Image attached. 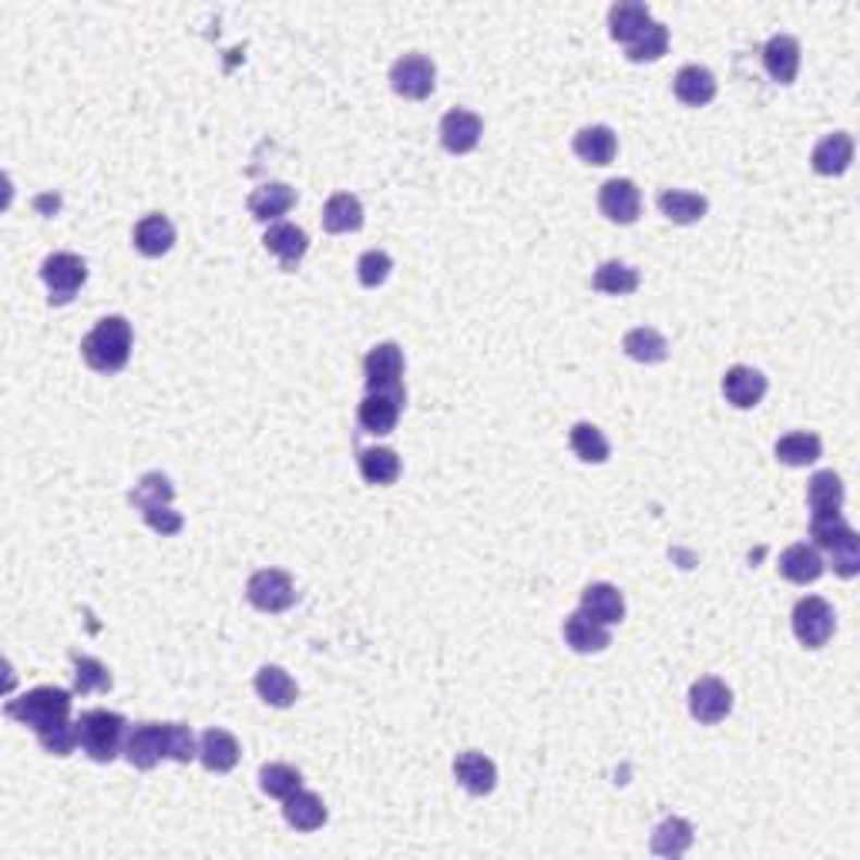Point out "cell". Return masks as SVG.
I'll return each mask as SVG.
<instances>
[{
  "mask_svg": "<svg viewBox=\"0 0 860 860\" xmlns=\"http://www.w3.org/2000/svg\"><path fill=\"white\" fill-rule=\"evenodd\" d=\"M293 206H296V188H290L286 182H266L249 195V212L259 222H280Z\"/></svg>",
  "mask_w": 860,
  "mask_h": 860,
  "instance_id": "obj_20",
  "label": "cell"
},
{
  "mask_svg": "<svg viewBox=\"0 0 860 860\" xmlns=\"http://www.w3.org/2000/svg\"><path fill=\"white\" fill-rule=\"evenodd\" d=\"M592 286L605 296H629L639 290V269H632L629 262H618V259H609L595 269L592 277Z\"/></svg>",
  "mask_w": 860,
  "mask_h": 860,
  "instance_id": "obj_38",
  "label": "cell"
},
{
  "mask_svg": "<svg viewBox=\"0 0 860 860\" xmlns=\"http://www.w3.org/2000/svg\"><path fill=\"white\" fill-rule=\"evenodd\" d=\"M125 716L108 710H88L77 720V747H82L95 763H111L122 753L125 739Z\"/></svg>",
  "mask_w": 860,
  "mask_h": 860,
  "instance_id": "obj_5",
  "label": "cell"
},
{
  "mask_svg": "<svg viewBox=\"0 0 860 860\" xmlns=\"http://www.w3.org/2000/svg\"><path fill=\"white\" fill-rule=\"evenodd\" d=\"M132 343L135 333L125 317H105L82 340V357L95 373H119L132 357Z\"/></svg>",
  "mask_w": 860,
  "mask_h": 860,
  "instance_id": "obj_2",
  "label": "cell"
},
{
  "mask_svg": "<svg viewBox=\"0 0 860 860\" xmlns=\"http://www.w3.org/2000/svg\"><path fill=\"white\" fill-rule=\"evenodd\" d=\"M246 599L259 609V612H269V615H280L286 609H293L296 602V589H293V578L280 568H262L249 578L246 585Z\"/></svg>",
  "mask_w": 860,
  "mask_h": 860,
  "instance_id": "obj_8",
  "label": "cell"
},
{
  "mask_svg": "<svg viewBox=\"0 0 860 860\" xmlns=\"http://www.w3.org/2000/svg\"><path fill=\"white\" fill-rule=\"evenodd\" d=\"M763 67L773 82L779 85H794L797 71H800V41L790 34H773L766 48H763Z\"/></svg>",
  "mask_w": 860,
  "mask_h": 860,
  "instance_id": "obj_15",
  "label": "cell"
},
{
  "mask_svg": "<svg viewBox=\"0 0 860 860\" xmlns=\"http://www.w3.org/2000/svg\"><path fill=\"white\" fill-rule=\"evenodd\" d=\"M262 243H266V249H269L272 256L280 259L283 269H296L299 259H303L306 249H309V236H306V232H303L299 225H293V222H272Z\"/></svg>",
  "mask_w": 860,
  "mask_h": 860,
  "instance_id": "obj_19",
  "label": "cell"
},
{
  "mask_svg": "<svg viewBox=\"0 0 860 860\" xmlns=\"http://www.w3.org/2000/svg\"><path fill=\"white\" fill-rule=\"evenodd\" d=\"M357 464H360L364 481L377 484V488H386V484H394L401 478V457H397V451H390V447H364Z\"/></svg>",
  "mask_w": 860,
  "mask_h": 860,
  "instance_id": "obj_34",
  "label": "cell"
},
{
  "mask_svg": "<svg viewBox=\"0 0 860 860\" xmlns=\"http://www.w3.org/2000/svg\"><path fill=\"white\" fill-rule=\"evenodd\" d=\"M776 568H779V575H784L787 581H794V585H810V581H816L820 575H824V558H820V552L810 549V544L797 541V544H790L784 555H779Z\"/></svg>",
  "mask_w": 860,
  "mask_h": 860,
  "instance_id": "obj_27",
  "label": "cell"
},
{
  "mask_svg": "<svg viewBox=\"0 0 860 860\" xmlns=\"http://www.w3.org/2000/svg\"><path fill=\"white\" fill-rule=\"evenodd\" d=\"M810 162L816 175H844L853 162V138L847 132H834L827 138H820Z\"/></svg>",
  "mask_w": 860,
  "mask_h": 860,
  "instance_id": "obj_22",
  "label": "cell"
},
{
  "mask_svg": "<svg viewBox=\"0 0 860 860\" xmlns=\"http://www.w3.org/2000/svg\"><path fill=\"white\" fill-rule=\"evenodd\" d=\"M673 91L683 105L689 108H702V105H710L716 98V77L710 67H702V64H686L679 74H676V82H673Z\"/></svg>",
  "mask_w": 860,
  "mask_h": 860,
  "instance_id": "obj_23",
  "label": "cell"
},
{
  "mask_svg": "<svg viewBox=\"0 0 860 860\" xmlns=\"http://www.w3.org/2000/svg\"><path fill=\"white\" fill-rule=\"evenodd\" d=\"M692 847V824L683 816H666L652 831V853L659 857H683Z\"/></svg>",
  "mask_w": 860,
  "mask_h": 860,
  "instance_id": "obj_36",
  "label": "cell"
},
{
  "mask_svg": "<svg viewBox=\"0 0 860 860\" xmlns=\"http://www.w3.org/2000/svg\"><path fill=\"white\" fill-rule=\"evenodd\" d=\"M807 504H810V518H824V515H840L844 507V481L834 471H816L807 488Z\"/></svg>",
  "mask_w": 860,
  "mask_h": 860,
  "instance_id": "obj_30",
  "label": "cell"
},
{
  "mask_svg": "<svg viewBox=\"0 0 860 860\" xmlns=\"http://www.w3.org/2000/svg\"><path fill=\"white\" fill-rule=\"evenodd\" d=\"M707 209H710V202L696 192H683V188H662L659 192V212L676 225L699 222L702 216H707Z\"/></svg>",
  "mask_w": 860,
  "mask_h": 860,
  "instance_id": "obj_32",
  "label": "cell"
},
{
  "mask_svg": "<svg viewBox=\"0 0 860 860\" xmlns=\"http://www.w3.org/2000/svg\"><path fill=\"white\" fill-rule=\"evenodd\" d=\"M820 454H824V444H820V438L810 434V430H794V434L776 441V460L787 467H807L820 460Z\"/></svg>",
  "mask_w": 860,
  "mask_h": 860,
  "instance_id": "obj_37",
  "label": "cell"
},
{
  "mask_svg": "<svg viewBox=\"0 0 860 860\" xmlns=\"http://www.w3.org/2000/svg\"><path fill=\"white\" fill-rule=\"evenodd\" d=\"M454 776L457 784L471 797H488L497 787V766L478 750H467L454 760Z\"/></svg>",
  "mask_w": 860,
  "mask_h": 860,
  "instance_id": "obj_17",
  "label": "cell"
},
{
  "mask_svg": "<svg viewBox=\"0 0 860 860\" xmlns=\"http://www.w3.org/2000/svg\"><path fill=\"white\" fill-rule=\"evenodd\" d=\"M689 713L702 726H716L733 713V689L716 679V676H702L689 689Z\"/></svg>",
  "mask_w": 860,
  "mask_h": 860,
  "instance_id": "obj_10",
  "label": "cell"
},
{
  "mask_svg": "<svg viewBox=\"0 0 860 860\" xmlns=\"http://www.w3.org/2000/svg\"><path fill=\"white\" fill-rule=\"evenodd\" d=\"M565 642L581 655H592V652H605L612 646V636H609V625L595 622L592 615H585L578 609L565 618Z\"/></svg>",
  "mask_w": 860,
  "mask_h": 860,
  "instance_id": "obj_18",
  "label": "cell"
},
{
  "mask_svg": "<svg viewBox=\"0 0 860 860\" xmlns=\"http://www.w3.org/2000/svg\"><path fill=\"white\" fill-rule=\"evenodd\" d=\"M810 535L831 555V565L840 578H853L860 572V538L844 521V515L810 518Z\"/></svg>",
  "mask_w": 860,
  "mask_h": 860,
  "instance_id": "obj_4",
  "label": "cell"
},
{
  "mask_svg": "<svg viewBox=\"0 0 860 860\" xmlns=\"http://www.w3.org/2000/svg\"><path fill=\"white\" fill-rule=\"evenodd\" d=\"M172 497H175V488H172V481H169L165 475H159V471H148V475L135 484V491L128 494V501L138 507V512H145V507H151V504H172Z\"/></svg>",
  "mask_w": 860,
  "mask_h": 860,
  "instance_id": "obj_42",
  "label": "cell"
},
{
  "mask_svg": "<svg viewBox=\"0 0 860 860\" xmlns=\"http://www.w3.org/2000/svg\"><path fill=\"white\" fill-rule=\"evenodd\" d=\"M142 518H145V525L151 531H159L162 538H172V535H179L185 528V518L175 512L172 504H151V507H145V512H142Z\"/></svg>",
  "mask_w": 860,
  "mask_h": 860,
  "instance_id": "obj_45",
  "label": "cell"
},
{
  "mask_svg": "<svg viewBox=\"0 0 860 860\" xmlns=\"http://www.w3.org/2000/svg\"><path fill=\"white\" fill-rule=\"evenodd\" d=\"M125 757L138 770H151L162 760L192 763L199 757V742L185 723H142L125 739Z\"/></svg>",
  "mask_w": 860,
  "mask_h": 860,
  "instance_id": "obj_1",
  "label": "cell"
},
{
  "mask_svg": "<svg viewBox=\"0 0 860 860\" xmlns=\"http://www.w3.org/2000/svg\"><path fill=\"white\" fill-rule=\"evenodd\" d=\"M199 760L209 773H229L239 763V739L225 729H206L199 739Z\"/></svg>",
  "mask_w": 860,
  "mask_h": 860,
  "instance_id": "obj_21",
  "label": "cell"
},
{
  "mask_svg": "<svg viewBox=\"0 0 860 860\" xmlns=\"http://www.w3.org/2000/svg\"><path fill=\"white\" fill-rule=\"evenodd\" d=\"M572 451H575L578 460H585V464H605L612 447H609L605 434H602V430H599L595 423L581 420V423L572 427Z\"/></svg>",
  "mask_w": 860,
  "mask_h": 860,
  "instance_id": "obj_39",
  "label": "cell"
},
{
  "mask_svg": "<svg viewBox=\"0 0 860 860\" xmlns=\"http://www.w3.org/2000/svg\"><path fill=\"white\" fill-rule=\"evenodd\" d=\"M41 280L51 290V303H71L74 293L88 283V266L74 253H54L41 262Z\"/></svg>",
  "mask_w": 860,
  "mask_h": 860,
  "instance_id": "obj_7",
  "label": "cell"
},
{
  "mask_svg": "<svg viewBox=\"0 0 860 860\" xmlns=\"http://www.w3.org/2000/svg\"><path fill=\"white\" fill-rule=\"evenodd\" d=\"M390 85H394L397 95L410 98V101H420L427 98L430 91H434L438 85V67L430 58L423 54H404L394 61V67H390Z\"/></svg>",
  "mask_w": 860,
  "mask_h": 860,
  "instance_id": "obj_11",
  "label": "cell"
},
{
  "mask_svg": "<svg viewBox=\"0 0 860 860\" xmlns=\"http://www.w3.org/2000/svg\"><path fill=\"white\" fill-rule=\"evenodd\" d=\"M790 622H794V636H797V642L807 646V649L827 646L831 636H834V625H837L831 602H827V599H820V595H807V599H800V602L794 605Z\"/></svg>",
  "mask_w": 860,
  "mask_h": 860,
  "instance_id": "obj_6",
  "label": "cell"
},
{
  "mask_svg": "<svg viewBox=\"0 0 860 860\" xmlns=\"http://www.w3.org/2000/svg\"><path fill=\"white\" fill-rule=\"evenodd\" d=\"M37 742L51 753V757H71L77 747V723H61L48 733H37Z\"/></svg>",
  "mask_w": 860,
  "mask_h": 860,
  "instance_id": "obj_46",
  "label": "cell"
},
{
  "mask_svg": "<svg viewBox=\"0 0 860 860\" xmlns=\"http://www.w3.org/2000/svg\"><path fill=\"white\" fill-rule=\"evenodd\" d=\"M175 246V225L162 216V212H151L145 216L138 225H135V249L148 259H159L165 256L169 249Z\"/></svg>",
  "mask_w": 860,
  "mask_h": 860,
  "instance_id": "obj_26",
  "label": "cell"
},
{
  "mask_svg": "<svg viewBox=\"0 0 860 860\" xmlns=\"http://www.w3.org/2000/svg\"><path fill=\"white\" fill-rule=\"evenodd\" d=\"M481 135H484V122L478 119L475 111H467V108H451L441 119V142L454 155L475 151Z\"/></svg>",
  "mask_w": 860,
  "mask_h": 860,
  "instance_id": "obj_14",
  "label": "cell"
},
{
  "mask_svg": "<svg viewBox=\"0 0 860 860\" xmlns=\"http://www.w3.org/2000/svg\"><path fill=\"white\" fill-rule=\"evenodd\" d=\"M256 692L262 702H269V707H277V710H290L293 702L299 699V686L296 679L280 669V666H262L256 673Z\"/></svg>",
  "mask_w": 860,
  "mask_h": 860,
  "instance_id": "obj_31",
  "label": "cell"
},
{
  "mask_svg": "<svg viewBox=\"0 0 860 860\" xmlns=\"http://www.w3.org/2000/svg\"><path fill=\"white\" fill-rule=\"evenodd\" d=\"M575 155L581 162H589V165H609L615 159V151H618V138L609 125H589V128H581L572 142Z\"/></svg>",
  "mask_w": 860,
  "mask_h": 860,
  "instance_id": "obj_29",
  "label": "cell"
},
{
  "mask_svg": "<svg viewBox=\"0 0 860 860\" xmlns=\"http://www.w3.org/2000/svg\"><path fill=\"white\" fill-rule=\"evenodd\" d=\"M666 48H669V27H666V24H659V21H652L649 30L639 37V41L629 45V61H636V64L659 61L662 54H666Z\"/></svg>",
  "mask_w": 860,
  "mask_h": 860,
  "instance_id": "obj_43",
  "label": "cell"
},
{
  "mask_svg": "<svg viewBox=\"0 0 860 860\" xmlns=\"http://www.w3.org/2000/svg\"><path fill=\"white\" fill-rule=\"evenodd\" d=\"M390 269H394V259H390L383 249H370V253H364L360 262H357V277H360V283H364L367 290H377V286L386 283Z\"/></svg>",
  "mask_w": 860,
  "mask_h": 860,
  "instance_id": "obj_44",
  "label": "cell"
},
{
  "mask_svg": "<svg viewBox=\"0 0 860 860\" xmlns=\"http://www.w3.org/2000/svg\"><path fill=\"white\" fill-rule=\"evenodd\" d=\"M4 713L34 733H48L61 723H71L67 720L71 716V692L58 689V686H37V689L11 699L4 707Z\"/></svg>",
  "mask_w": 860,
  "mask_h": 860,
  "instance_id": "obj_3",
  "label": "cell"
},
{
  "mask_svg": "<svg viewBox=\"0 0 860 860\" xmlns=\"http://www.w3.org/2000/svg\"><path fill=\"white\" fill-rule=\"evenodd\" d=\"M649 24H652V14L646 4H639V0H622V4H615L609 11V30L622 45L639 41V37L649 30Z\"/></svg>",
  "mask_w": 860,
  "mask_h": 860,
  "instance_id": "obj_28",
  "label": "cell"
},
{
  "mask_svg": "<svg viewBox=\"0 0 860 860\" xmlns=\"http://www.w3.org/2000/svg\"><path fill=\"white\" fill-rule=\"evenodd\" d=\"M74 662V692H108L111 689V673L101 659L95 655H71Z\"/></svg>",
  "mask_w": 860,
  "mask_h": 860,
  "instance_id": "obj_41",
  "label": "cell"
},
{
  "mask_svg": "<svg viewBox=\"0 0 860 860\" xmlns=\"http://www.w3.org/2000/svg\"><path fill=\"white\" fill-rule=\"evenodd\" d=\"M766 377L753 367H729L723 377V394L733 407L739 410H753L763 397H766Z\"/></svg>",
  "mask_w": 860,
  "mask_h": 860,
  "instance_id": "obj_16",
  "label": "cell"
},
{
  "mask_svg": "<svg viewBox=\"0 0 860 860\" xmlns=\"http://www.w3.org/2000/svg\"><path fill=\"white\" fill-rule=\"evenodd\" d=\"M367 390H386V394H407L404 390V349L397 343H377L364 357Z\"/></svg>",
  "mask_w": 860,
  "mask_h": 860,
  "instance_id": "obj_9",
  "label": "cell"
},
{
  "mask_svg": "<svg viewBox=\"0 0 860 860\" xmlns=\"http://www.w3.org/2000/svg\"><path fill=\"white\" fill-rule=\"evenodd\" d=\"M283 816H286V824L293 827V831H303V834H309V831H320L323 824H327V807H323V800L317 797V794H309V790H296V794H290L286 800H283Z\"/></svg>",
  "mask_w": 860,
  "mask_h": 860,
  "instance_id": "obj_24",
  "label": "cell"
},
{
  "mask_svg": "<svg viewBox=\"0 0 860 860\" xmlns=\"http://www.w3.org/2000/svg\"><path fill=\"white\" fill-rule=\"evenodd\" d=\"M599 209L609 222L618 225H632L642 209V195L632 179H609L599 188Z\"/></svg>",
  "mask_w": 860,
  "mask_h": 860,
  "instance_id": "obj_13",
  "label": "cell"
},
{
  "mask_svg": "<svg viewBox=\"0 0 860 860\" xmlns=\"http://www.w3.org/2000/svg\"><path fill=\"white\" fill-rule=\"evenodd\" d=\"M581 612L592 615L602 625H615V622L625 618V599H622V592L615 589V585L592 581L589 589L581 592Z\"/></svg>",
  "mask_w": 860,
  "mask_h": 860,
  "instance_id": "obj_25",
  "label": "cell"
},
{
  "mask_svg": "<svg viewBox=\"0 0 860 860\" xmlns=\"http://www.w3.org/2000/svg\"><path fill=\"white\" fill-rule=\"evenodd\" d=\"M360 225H364V206L357 195L349 192L330 195L323 206V229L333 232V236H343V232H357Z\"/></svg>",
  "mask_w": 860,
  "mask_h": 860,
  "instance_id": "obj_33",
  "label": "cell"
},
{
  "mask_svg": "<svg viewBox=\"0 0 860 860\" xmlns=\"http://www.w3.org/2000/svg\"><path fill=\"white\" fill-rule=\"evenodd\" d=\"M407 404V394H386V390H367V397L360 401V410H357V420L367 434H390V430L397 427L401 420V410Z\"/></svg>",
  "mask_w": 860,
  "mask_h": 860,
  "instance_id": "obj_12",
  "label": "cell"
},
{
  "mask_svg": "<svg viewBox=\"0 0 860 860\" xmlns=\"http://www.w3.org/2000/svg\"><path fill=\"white\" fill-rule=\"evenodd\" d=\"M622 349L636 364H662L669 357V340L662 336L659 330H652V327H636V330L625 333Z\"/></svg>",
  "mask_w": 860,
  "mask_h": 860,
  "instance_id": "obj_35",
  "label": "cell"
},
{
  "mask_svg": "<svg viewBox=\"0 0 860 860\" xmlns=\"http://www.w3.org/2000/svg\"><path fill=\"white\" fill-rule=\"evenodd\" d=\"M259 787L266 797H277V800H286L290 794H296L303 787V773L290 763H266L259 770Z\"/></svg>",
  "mask_w": 860,
  "mask_h": 860,
  "instance_id": "obj_40",
  "label": "cell"
}]
</instances>
